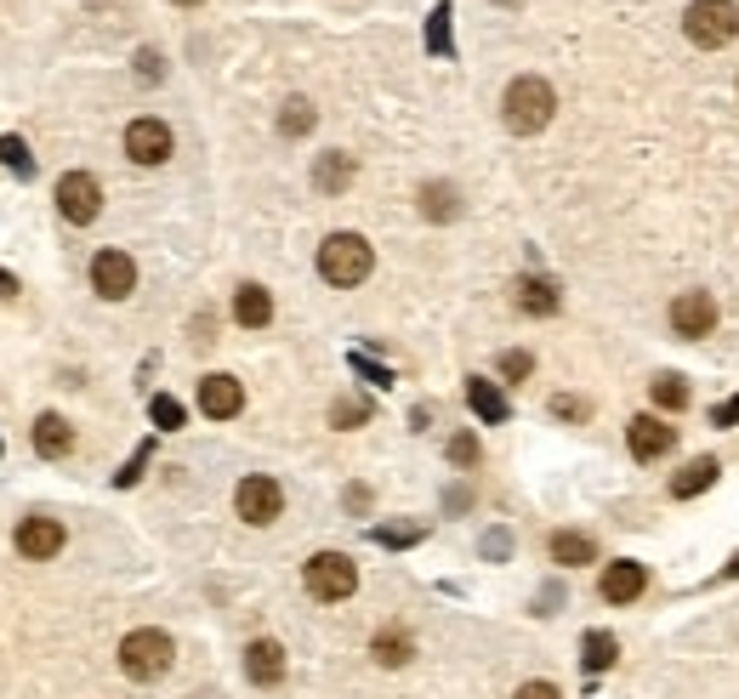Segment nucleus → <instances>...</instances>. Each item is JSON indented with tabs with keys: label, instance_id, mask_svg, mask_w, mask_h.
<instances>
[{
	"label": "nucleus",
	"instance_id": "obj_42",
	"mask_svg": "<svg viewBox=\"0 0 739 699\" xmlns=\"http://www.w3.org/2000/svg\"><path fill=\"white\" fill-rule=\"evenodd\" d=\"M722 575H728V580H733V575H739V552H733V563H728V569H722Z\"/></svg>",
	"mask_w": 739,
	"mask_h": 699
},
{
	"label": "nucleus",
	"instance_id": "obj_10",
	"mask_svg": "<svg viewBox=\"0 0 739 699\" xmlns=\"http://www.w3.org/2000/svg\"><path fill=\"white\" fill-rule=\"evenodd\" d=\"M671 330L688 336V341H700L717 330V302H711V290H682L677 302H671Z\"/></svg>",
	"mask_w": 739,
	"mask_h": 699
},
{
	"label": "nucleus",
	"instance_id": "obj_17",
	"mask_svg": "<svg viewBox=\"0 0 739 699\" xmlns=\"http://www.w3.org/2000/svg\"><path fill=\"white\" fill-rule=\"evenodd\" d=\"M467 405H472V416H483L489 427H501V421L512 416V405L501 398V387H496V381H483V376L467 381Z\"/></svg>",
	"mask_w": 739,
	"mask_h": 699
},
{
	"label": "nucleus",
	"instance_id": "obj_15",
	"mask_svg": "<svg viewBox=\"0 0 739 699\" xmlns=\"http://www.w3.org/2000/svg\"><path fill=\"white\" fill-rule=\"evenodd\" d=\"M244 677H251L257 688H273L284 677V648L273 637H257L251 648H244Z\"/></svg>",
	"mask_w": 739,
	"mask_h": 699
},
{
	"label": "nucleus",
	"instance_id": "obj_20",
	"mask_svg": "<svg viewBox=\"0 0 739 699\" xmlns=\"http://www.w3.org/2000/svg\"><path fill=\"white\" fill-rule=\"evenodd\" d=\"M717 472H722V467H717L711 456H700V461H688V467H682V472L671 478V495H677V501H695V495H700V489H711V483H717Z\"/></svg>",
	"mask_w": 739,
	"mask_h": 699
},
{
	"label": "nucleus",
	"instance_id": "obj_36",
	"mask_svg": "<svg viewBox=\"0 0 739 699\" xmlns=\"http://www.w3.org/2000/svg\"><path fill=\"white\" fill-rule=\"evenodd\" d=\"M348 365H353V370H359V376H364V381H376V387H392V376H387V370H381V365H376V359H364V353H353V359H348Z\"/></svg>",
	"mask_w": 739,
	"mask_h": 699
},
{
	"label": "nucleus",
	"instance_id": "obj_33",
	"mask_svg": "<svg viewBox=\"0 0 739 699\" xmlns=\"http://www.w3.org/2000/svg\"><path fill=\"white\" fill-rule=\"evenodd\" d=\"M450 461H456V467H478V438H472V432H456V438H450Z\"/></svg>",
	"mask_w": 739,
	"mask_h": 699
},
{
	"label": "nucleus",
	"instance_id": "obj_37",
	"mask_svg": "<svg viewBox=\"0 0 739 699\" xmlns=\"http://www.w3.org/2000/svg\"><path fill=\"white\" fill-rule=\"evenodd\" d=\"M711 427H739V392L728 398V405H717V410H711Z\"/></svg>",
	"mask_w": 739,
	"mask_h": 699
},
{
	"label": "nucleus",
	"instance_id": "obj_9",
	"mask_svg": "<svg viewBox=\"0 0 739 699\" xmlns=\"http://www.w3.org/2000/svg\"><path fill=\"white\" fill-rule=\"evenodd\" d=\"M126 154H131L137 166H166V160H171V126L154 120V114L131 120V126H126Z\"/></svg>",
	"mask_w": 739,
	"mask_h": 699
},
{
	"label": "nucleus",
	"instance_id": "obj_41",
	"mask_svg": "<svg viewBox=\"0 0 739 699\" xmlns=\"http://www.w3.org/2000/svg\"><path fill=\"white\" fill-rule=\"evenodd\" d=\"M12 296H18V279H12L7 268H0V302H12Z\"/></svg>",
	"mask_w": 739,
	"mask_h": 699
},
{
	"label": "nucleus",
	"instance_id": "obj_26",
	"mask_svg": "<svg viewBox=\"0 0 739 699\" xmlns=\"http://www.w3.org/2000/svg\"><path fill=\"white\" fill-rule=\"evenodd\" d=\"M313 120H319V114H313V103H302V97H290V103H284V114H279V131H284V137H308V131H313Z\"/></svg>",
	"mask_w": 739,
	"mask_h": 699
},
{
	"label": "nucleus",
	"instance_id": "obj_21",
	"mask_svg": "<svg viewBox=\"0 0 739 699\" xmlns=\"http://www.w3.org/2000/svg\"><path fill=\"white\" fill-rule=\"evenodd\" d=\"M598 558V546H591V535H575V529H558L552 535V563H563V569H580V563H591Z\"/></svg>",
	"mask_w": 739,
	"mask_h": 699
},
{
	"label": "nucleus",
	"instance_id": "obj_11",
	"mask_svg": "<svg viewBox=\"0 0 739 699\" xmlns=\"http://www.w3.org/2000/svg\"><path fill=\"white\" fill-rule=\"evenodd\" d=\"M63 523L58 518H23L18 523V552L29 558V563H46V558H58L63 552Z\"/></svg>",
	"mask_w": 739,
	"mask_h": 699
},
{
	"label": "nucleus",
	"instance_id": "obj_32",
	"mask_svg": "<svg viewBox=\"0 0 739 699\" xmlns=\"http://www.w3.org/2000/svg\"><path fill=\"white\" fill-rule=\"evenodd\" d=\"M364 416H370V405H364V398H341V405L330 410V421H336V427H359Z\"/></svg>",
	"mask_w": 739,
	"mask_h": 699
},
{
	"label": "nucleus",
	"instance_id": "obj_1",
	"mask_svg": "<svg viewBox=\"0 0 739 699\" xmlns=\"http://www.w3.org/2000/svg\"><path fill=\"white\" fill-rule=\"evenodd\" d=\"M552 109H558V97H552V86L540 80V74H518V80L507 86V97H501V120H507V131H518V137L547 131V126H552Z\"/></svg>",
	"mask_w": 739,
	"mask_h": 699
},
{
	"label": "nucleus",
	"instance_id": "obj_24",
	"mask_svg": "<svg viewBox=\"0 0 739 699\" xmlns=\"http://www.w3.org/2000/svg\"><path fill=\"white\" fill-rule=\"evenodd\" d=\"M421 217H432V222H450V217H461V199H456V188H450V182H427V188H421Z\"/></svg>",
	"mask_w": 739,
	"mask_h": 699
},
{
	"label": "nucleus",
	"instance_id": "obj_2",
	"mask_svg": "<svg viewBox=\"0 0 739 699\" xmlns=\"http://www.w3.org/2000/svg\"><path fill=\"white\" fill-rule=\"evenodd\" d=\"M370 268H376V251H370L364 233H330V239L319 244V279L336 284V290L364 284Z\"/></svg>",
	"mask_w": 739,
	"mask_h": 699
},
{
	"label": "nucleus",
	"instance_id": "obj_27",
	"mask_svg": "<svg viewBox=\"0 0 739 699\" xmlns=\"http://www.w3.org/2000/svg\"><path fill=\"white\" fill-rule=\"evenodd\" d=\"M0 166L18 171V177H34V154H29V142H23V137H0Z\"/></svg>",
	"mask_w": 739,
	"mask_h": 699
},
{
	"label": "nucleus",
	"instance_id": "obj_4",
	"mask_svg": "<svg viewBox=\"0 0 739 699\" xmlns=\"http://www.w3.org/2000/svg\"><path fill=\"white\" fill-rule=\"evenodd\" d=\"M302 586H308V597H319V603H348L353 586H359V569H353L348 552H313L302 563Z\"/></svg>",
	"mask_w": 739,
	"mask_h": 699
},
{
	"label": "nucleus",
	"instance_id": "obj_12",
	"mask_svg": "<svg viewBox=\"0 0 739 699\" xmlns=\"http://www.w3.org/2000/svg\"><path fill=\"white\" fill-rule=\"evenodd\" d=\"M626 443H631V456H637V461H660L666 449L677 443V432H671L660 416H637V421L626 427Z\"/></svg>",
	"mask_w": 739,
	"mask_h": 699
},
{
	"label": "nucleus",
	"instance_id": "obj_7",
	"mask_svg": "<svg viewBox=\"0 0 739 699\" xmlns=\"http://www.w3.org/2000/svg\"><path fill=\"white\" fill-rule=\"evenodd\" d=\"M58 211H63V222H74V228L97 222V211H103V188H97L91 171H69V177L58 182Z\"/></svg>",
	"mask_w": 739,
	"mask_h": 699
},
{
	"label": "nucleus",
	"instance_id": "obj_16",
	"mask_svg": "<svg viewBox=\"0 0 739 699\" xmlns=\"http://www.w3.org/2000/svg\"><path fill=\"white\" fill-rule=\"evenodd\" d=\"M74 449V427L63 421V416H52L46 410L40 421H34V456H46V461H63Z\"/></svg>",
	"mask_w": 739,
	"mask_h": 699
},
{
	"label": "nucleus",
	"instance_id": "obj_43",
	"mask_svg": "<svg viewBox=\"0 0 739 699\" xmlns=\"http://www.w3.org/2000/svg\"><path fill=\"white\" fill-rule=\"evenodd\" d=\"M171 7H200V0H171Z\"/></svg>",
	"mask_w": 739,
	"mask_h": 699
},
{
	"label": "nucleus",
	"instance_id": "obj_18",
	"mask_svg": "<svg viewBox=\"0 0 739 699\" xmlns=\"http://www.w3.org/2000/svg\"><path fill=\"white\" fill-rule=\"evenodd\" d=\"M518 308L535 313V319H552L563 308V296H558L552 279H518Z\"/></svg>",
	"mask_w": 739,
	"mask_h": 699
},
{
	"label": "nucleus",
	"instance_id": "obj_31",
	"mask_svg": "<svg viewBox=\"0 0 739 699\" xmlns=\"http://www.w3.org/2000/svg\"><path fill=\"white\" fill-rule=\"evenodd\" d=\"M370 540H376V546H416V540H421V529H416V523H399V529L381 523V529H370Z\"/></svg>",
	"mask_w": 739,
	"mask_h": 699
},
{
	"label": "nucleus",
	"instance_id": "obj_8",
	"mask_svg": "<svg viewBox=\"0 0 739 699\" xmlns=\"http://www.w3.org/2000/svg\"><path fill=\"white\" fill-rule=\"evenodd\" d=\"M91 290L103 296V302H126L137 290V262L126 251H97L91 257Z\"/></svg>",
	"mask_w": 739,
	"mask_h": 699
},
{
	"label": "nucleus",
	"instance_id": "obj_30",
	"mask_svg": "<svg viewBox=\"0 0 739 699\" xmlns=\"http://www.w3.org/2000/svg\"><path fill=\"white\" fill-rule=\"evenodd\" d=\"M148 416H154L160 432H177V427H182V405H177V398H166V392L154 398V405H148Z\"/></svg>",
	"mask_w": 739,
	"mask_h": 699
},
{
	"label": "nucleus",
	"instance_id": "obj_19",
	"mask_svg": "<svg viewBox=\"0 0 739 699\" xmlns=\"http://www.w3.org/2000/svg\"><path fill=\"white\" fill-rule=\"evenodd\" d=\"M233 319H239L244 330H262V324L273 319V296H268L262 284H239V296H233Z\"/></svg>",
	"mask_w": 739,
	"mask_h": 699
},
{
	"label": "nucleus",
	"instance_id": "obj_23",
	"mask_svg": "<svg viewBox=\"0 0 739 699\" xmlns=\"http://www.w3.org/2000/svg\"><path fill=\"white\" fill-rule=\"evenodd\" d=\"M353 182V160L348 154H319V166H313V188L319 193H341Z\"/></svg>",
	"mask_w": 739,
	"mask_h": 699
},
{
	"label": "nucleus",
	"instance_id": "obj_5",
	"mask_svg": "<svg viewBox=\"0 0 739 699\" xmlns=\"http://www.w3.org/2000/svg\"><path fill=\"white\" fill-rule=\"evenodd\" d=\"M682 29H688L695 46H728L739 34V7H733V0H695L688 18H682Z\"/></svg>",
	"mask_w": 739,
	"mask_h": 699
},
{
	"label": "nucleus",
	"instance_id": "obj_14",
	"mask_svg": "<svg viewBox=\"0 0 739 699\" xmlns=\"http://www.w3.org/2000/svg\"><path fill=\"white\" fill-rule=\"evenodd\" d=\"M643 586H649V575H643V563H631V558L609 563V569H603V580H598L603 603H637V597H643Z\"/></svg>",
	"mask_w": 739,
	"mask_h": 699
},
{
	"label": "nucleus",
	"instance_id": "obj_29",
	"mask_svg": "<svg viewBox=\"0 0 739 699\" xmlns=\"http://www.w3.org/2000/svg\"><path fill=\"white\" fill-rule=\"evenodd\" d=\"M427 46H432L438 58L450 52V7H438V12L427 18Z\"/></svg>",
	"mask_w": 739,
	"mask_h": 699
},
{
	"label": "nucleus",
	"instance_id": "obj_22",
	"mask_svg": "<svg viewBox=\"0 0 739 699\" xmlns=\"http://www.w3.org/2000/svg\"><path fill=\"white\" fill-rule=\"evenodd\" d=\"M370 655H376V666H410V655H416V637H410V631H376Z\"/></svg>",
	"mask_w": 739,
	"mask_h": 699
},
{
	"label": "nucleus",
	"instance_id": "obj_35",
	"mask_svg": "<svg viewBox=\"0 0 739 699\" xmlns=\"http://www.w3.org/2000/svg\"><path fill=\"white\" fill-rule=\"evenodd\" d=\"M552 416H558V421H586L591 410L580 405V398H569V392H558V398H552Z\"/></svg>",
	"mask_w": 739,
	"mask_h": 699
},
{
	"label": "nucleus",
	"instance_id": "obj_38",
	"mask_svg": "<svg viewBox=\"0 0 739 699\" xmlns=\"http://www.w3.org/2000/svg\"><path fill=\"white\" fill-rule=\"evenodd\" d=\"M137 74L142 80H160L166 69H160V52H137Z\"/></svg>",
	"mask_w": 739,
	"mask_h": 699
},
{
	"label": "nucleus",
	"instance_id": "obj_25",
	"mask_svg": "<svg viewBox=\"0 0 739 699\" xmlns=\"http://www.w3.org/2000/svg\"><path fill=\"white\" fill-rule=\"evenodd\" d=\"M580 648H586V655H580V660H586V671H609V666L620 660L615 631H586V642H580Z\"/></svg>",
	"mask_w": 739,
	"mask_h": 699
},
{
	"label": "nucleus",
	"instance_id": "obj_39",
	"mask_svg": "<svg viewBox=\"0 0 739 699\" xmlns=\"http://www.w3.org/2000/svg\"><path fill=\"white\" fill-rule=\"evenodd\" d=\"M148 449H154V443H142L137 456H131V467L120 472V483H137V478H142V467H148Z\"/></svg>",
	"mask_w": 739,
	"mask_h": 699
},
{
	"label": "nucleus",
	"instance_id": "obj_13",
	"mask_svg": "<svg viewBox=\"0 0 739 699\" xmlns=\"http://www.w3.org/2000/svg\"><path fill=\"white\" fill-rule=\"evenodd\" d=\"M200 410H206L211 421H233V416L244 410V387H239L233 376H206V381H200Z\"/></svg>",
	"mask_w": 739,
	"mask_h": 699
},
{
	"label": "nucleus",
	"instance_id": "obj_3",
	"mask_svg": "<svg viewBox=\"0 0 739 699\" xmlns=\"http://www.w3.org/2000/svg\"><path fill=\"white\" fill-rule=\"evenodd\" d=\"M171 660H177V642H171L166 631H154V626H142V631H131V637L120 642V671H126L131 682H154V677H166Z\"/></svg>",
	"mask_w": 739,
	"mask_h": 699
},
{
	"label": "nucleus",
	"instance_id": "obj_28",
	"mask_svg": "<svg viewBox=\"0 0 739 699\" xmlns=\"http://www.w3.org/2000/svg\"><path fill=\"white\" fill-rule=\"evenodd\" d=\"M649 398H655L660 410H682V405H688V387H682V376H655Z\"/></svg>",
	"mask_w": 739,
	"mask_h": 699
},
{
	"label": "nucleus",
	"instance_id": "obj_40",
	"mask_svg": "<svg viewBox=\"0 0 739 699\" xmlns=\"http://www.w3.org/2000/svg\"><path fill=\"white\" fill-rule=\"evenodd\" d=\"M518 699H563V693H558L552 682H523V688H518Z\"/></svg>",
	"mask_w": 739,
	"mask_h": 699
},
{
	"label": "nucleus",
	"instance_id": "obj_6",
	"mask_svg": "<svg viewBox=\"0 0 739 699\" xmlns=\"http://www.w3.org/2000/svg\"><path fill=\"white\" fill-rule=\"evenodd\" d=\"M233 507H239V518L244 523H257V529H268L279 512H284V489L273 483V478H262V472H251L239 489H233Z\"/></svg>",
	"mask_w": 739,
	"mask_h": 699
},
{
	"label": "nucleus",
	"instance_id": "obj_34",
	"mask_svg": "<svg viewBox=\"0 0 739 699\" xmlns=\"http://www.w3.org/2000/svg\"><path fill=\"white\" fill-rule=\"evenodd\" d=\"M529 370H535V359L523 353V347H512V353H501V376H507V381H523Z\"/></svg>",
	"mask_w": 739,
	"mask_h": 699
}]
</instances>
